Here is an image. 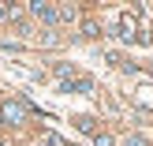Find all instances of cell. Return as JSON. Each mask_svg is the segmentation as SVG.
Here are the masks:
<instances>
[{"mask_svg": "<svg viewBox=\"0 0 153 146\" xmlns=\"http://www.w3.org/2000/svg\"><path fill=\"white\" fill-rule=\"evenodd\" d=\"M22 120H26V105L22 101H4L0 105V124L4 127H19Z\"/></svg>", "mask_w": 153, "mask_h": 146, "instance_id": "6da1fadb", "label": "cell"}, {"mask_svg": "<svg viewBox=\"0 0 153 146\" xmlns=\"http://www.w3.org/2000/svg\"><path fill=\"white\" fill-rule=\"evenodd\" d=\"M120 37H123V41H138V26H134V11H123V15H120Z\"/></svg>", "mask_w": 153, "mask_h": 146, "instance_id": "7a4b0ae2", "label": "cell"}, {"mask_svg": "<svg viewBox=\"0 0 153 146\" xmlns=\"http://www.w3.org/2000/svg\"><path fill=\"white\" fill-rule=\"evenodd\" d=\"M30 15H37V19H45V22H56L60 19V7L45 4V0H34V4H30Z\"/></svg>", "mask_w": 153, "mask_h": 146, "instance_id": "3957f363", "label": "cell"}, {"mask_svg": "<svg viewBox=\"0 0 153 146\" xmlns=\"http://www.w3.org/2000/svg\"><path fill=\"white\" fill-rule=\"evenodd\" d=\"M82 34H86V37H97V34H101V26H97V22H82Z\"/></svg>", "mask_w": 153, "mask_h": 146, "instance_id": "277c9868", "label": "cell"}, {"mask_svg": "<svg viewBox=\"0 0 153 146\" xmlns=\"http://www.w3.org/2000/svg\"><path fill=\"white\" fill-rule=\"evenodd\" d=\"M123 146H149V142L142 139V135H127V139H123Z\"/></svg>", "mask_w": 153, "mask_h": 146, "instance_id": "5b68a950", "label": "cell"}, {"mask_svg": "<svg viewBox=\"0 0 153 146\" xmlns=\"http://www.w3.org/2000/svg\"><path fill=\"white\" fill-rule=\"evenodd\" d=\"M56 75L60 79H71V64H56Z\"/></svg>", "mask_w": 153, "mask_h": 146, "instance_id": "8992f818", "label": "cell"}, {"mask_svg": "<svg viewBox=\"0 0 153 146\" xmlns=\"http://www.w3.org/2000/svg\"><path fill=\"white\" fill-rule=\"evenodd\" d=\"M97 146H112V139L108 135H97Z\"/></svg>", "mask_w": 153, "mask_h": 146, "instance_id": "52a82bcc", "label": "cell"}, {"mask_svg": "<svg viewBox=\"0 0 153 146\" xmlns=\"http://www.w3.org/2000/svg\"><path fill=\"white\" fill-rule=\"evenodd\" d=\"M4 15H11V7H4V4H0V19H4Z\"/></svg>", "mask_w": 153, "mask_h": 146, "instance_id": "ba28073f", "label": "cell"}, {"mask_svg": "<svg viewBox=\"0 0 153 146\" xmlns=\"http://www.w3.org/2000/svg\"><path fill=\"white\" fill-rule=\"evenodd\" d=\"M0 146H4V142H0Z\"/></svg>", "mask_w": 153, "mask_h": 146, "instance_id": "9c48e42d", "label": "cell"}]
</instances>
